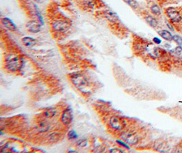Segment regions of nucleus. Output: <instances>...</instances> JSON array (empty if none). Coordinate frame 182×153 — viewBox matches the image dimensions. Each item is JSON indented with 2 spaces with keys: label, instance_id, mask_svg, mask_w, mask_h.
Listing matches in <instances>:
<instances>
[{
  "label": "nucleus",
  "instance_id": "f257e3e1",
  "mask_svg": "<svg viewBox=\"0 0 182 153\" xmlns=\"http://www.w3.org/2000/svg\"><path fill=\"white\" fill-rule=\"evenodd\" d=\"M70 79H71V81L74 84V85L79 90H80L81 92H83V93L87 92L89 87L88 80L83 74L79 73H72L70 76Z\"/></svg>",
  "mask_w": 182,
  "mask_h": 153
},
{
  "label": "nucleus",
  "instance_id": "f03ea898",
  "mask_svg": "<svg viewBox=\"0 0 182 153\" xmlns=\"http://www.w3.org/2000/svg\"><path fill=\"white\" fill-rule=\"evenodd\" d=\"M166 14L173 25L182 24V10L178 8L169 7L166 9Z\"/></svg>",
  "mask_w": 182,
  "mask_h": 153
},
{
  "label": "nucleus",
  "instance_id": "7ed1b4c3",
  "mask_svg": "<svg viewBox=\"0 0 182 153\" xmlns=\"http://www.w3.org/2000/svg\"><path fill=\"white\" fill-rule=\"evenodd\" d=\"M6 66L10 72H15L20 70L21 61L18 55L15 54H10L6 58Z\"/></svg>",
  "mask_w": 182,
  "mask_h": 153
},
{
  "label": "nucleus",
  "instance_id": "20e7f679",
  "mask_svg": "<svg viewBox=\"0 0 182 153\" xmlns=\"http://www.w3.org/2000/svg\"><path fill=\"white\" fill-rule=\"evenodd\" d=\"M52 27L55 31L64 33L70 28V23L64 20H57L52 23Z\"/></svg>",
  "mask_w": 182,
  "mask_h": 153
},
{
  "label": "nucleus",
  "instance_id": "39448f33",
  "mask_svg": "<svg viewBox=\"0 0 182 153\" xmlns=\"http://www.w3.org/2000/svg\"><path fill=\"white\" fill-rule=\"evenodd\" d=\"M109 123H110V126L113 129L118 130V131L123 129L125 126V120L119 118V117H115V116L112 117L110 118Z\"/></svg>",
  "mask_w": 182,
  "mask_h": 153
},
{
  "label": "nucleus",
  "instance_id": "423d86ee",
  "mask_svg": "<svg viewBox=\"0 0 182 153\" xmlns=\"http://www.w3.org/2000/svg\"><path fill=\"white\" fill-rule=\"evenodd\" d=\"M122 138L126 143L130 145L136 144L139 141V137L136 133L133 132H127L122 135Z\"/></svg>",
  "mask_w": 182,
  "mask_h": 153
},
{
  "label": "nucleus",
  "instance_id": "0eeeda50",
  "mask_svg": "<svg viewBox=\"0 0 182 153\" xmlns=\"http://www.w3.org/2000/svg\"><path fill=\"white\" fill-rule=\"evenodd\" d=\"M61 120H62V123L66 126L71 123L72 120V112L70 108H67L63 112Z\"/></svg>",
  "mask_w": 182,
  "mask_h": 153
},
{
  "label": "nucleus",
  "instance_id": "6e6552de",
  "mask_svg": "<svg viewBox=\"0 0 182 153\" xmlns=\"http://www.w3.org/2000/svg\"><path fill=\"white\" fill-rule=\"evenodd\" d=\"M26 28L27 31L32 32L33 33H38L41 29V25L38 22L32 20V21L28 22L26 25Z\"/></svg>",
  "mask_w": 182,
  "mask_h": 153
},
{
  "label": "nucleus",
  "instance_id": "1a4fd4ad",
  "mask_svg": "<svg viewBox=\"0 0 182 153\" xmlns=\"http://www.w3.org/2000/svg\"><path fill=\"white\" fill-rule=\"evenodd\" d=\"M103 15L104 17H105L107 20L113 22V23H116L119 20L117 14L111 11V10H104L103 12Z\"/></svg>",
  "mask_w": 182,
  "mask_h": 153
},
{
  "label": "nucleus",
  "instance_id": "9d476101",
  "mask_svg": "<svg viewBox=\"0 0 182 153\" xmlns=\"http://www.w3.org/2000/svg\"><path fill=\"white\" fill-rule=\"evenodd\" d=\"M2 23L4 27H6L8 29L12 31H15L17 30V26L12 20H10L8 18H3L2 19Z\"/></svg>",
  "mask_w": 182,
  "mask_h": 153
},
{
  "label": "nucleus",
  "instance_id": "9b49d317",
  "mask_svg": "<svg viewBox=\"0 0 182 153\" xmlns=\"http://www.w3.org/2000/svg\"><path fill=\"white\" fill-rule=\"evenodd\" d=\"M22 42L26 47H32L36 44L35 39L31 37H24L22 39Z\"/></svg>",
  "mask_w": 182,
  "mask_h": 153
},
{
  "label": "nucleus",
  "instance_id": "f8f14e48",
  "mask_svg": "<svg viewBox=\"0 0 182 153\" xmlns=\"http://www.w3.org/2000/svg\"><path fill=\"white\" fill-rule=\"evenodd\" d=\"M145 19L146 22L147 23L150 25L151 27L155 28L158 26V21L154 17H153L151 15H147L145 17Z\"/></svg>",
  "mask_w": 182,
  "mask_h": 153
},
{
  "label": "nucleus",
  "instance_id": "ddd939ff",
  "mask_svg": "<svg viewBox=\"0 0 182 153\" xmlns=\"http://www.w3.org/2000/svg\"><path fill=\"white\" fill-rule=\"evenodd\" d=\"M158 34L162 37V38H164V40H168V41H170L173 40V35H171V33L169 31L166 30H161L158 31Z\"/></svg>",
  "mask_w": 182,
  "mask_h": 153
},
{
  "label": "nucleus",
  "instance_id": "4468645a",
  "mask_svg": "<svg viewBox=\"0 0 182 153\" xmlns=\"http://www.w3.org/2000/svg\"><path fill=\"white\" fill-rule=\"evenodd\" d=\"M38 129L41 132L47 131L49 129V125L46 121L40 122L38 125Z\"/></svg>",
  "mask_w": 182,
  "mask_h": 153
},
{
  "label": "nucleus",
  "instance_id": "2eb2a0df",
  "mask_svg": "<svg viewBox=\"0 0 182 153\" xmlns=\"http://www.w3.org/2000/svg\"><path fill=\"white\" fill-rule=\"evenodd\" d=\"M57 114V111H56V109L55 108H50L49 110H46L44 112V116L46 117V118H50L52 117H55V115Z\"/></svg>",
  "mask_w": 182,
  "mask_h": 153
},
{
  "label": "nucleus",
  "instance_id": "dca6fc26",
  "mask_svg": "<svg viewBox=\"0 0 182 153\" xmlns=\"http://www.w3.org/2000/svg\"><path fill=\"white\" fill-rule=\"evenodd\" d=\"M123 1L134 9H136L139 7V3H137L136 0H123Z\"/></svg>",
  "mask_w": 182,
  "mask_h": 153
},
{
  "label": "nucleus",
  "instance_id": "f3484780",
  "mask_svg": "<svg viewBox=\"0 0 182 153\" xmlns=\"http://www.w3.org/2000/svg\"><path fill=\"white\" fill-rule=\"evenodd\" d=\"M151 11L152 13L154 14H155V15L158 16L161 14L160 8V7L157 5L152 6L151 8Z\"/></svg>",
  "mask_w": 182,
  "mask_h": 153
},
{
  "label": "nucleus",
  "instance_id": "a211bd4d",
  "mask_svg": "<svg viewBox=\"0 0 182 153\" xmlns=\"http://www.w3.org/2000/svg\"><path fill=\"white\" fill-rule=\"evenodd\" d=\"M84 4L89 8H94L95 6V0H83Z\"/></svg>",
  "mask_w": 182,
  "mask_h": 153
},
{
  "label": "nucleus",
  "instance_id": "6ab92c4d",
  "mask_svg": "<svg viewBox=\"0 0 182 153\" xmlns=\"http://www.w3.org/2000/svg\"><path fill=\"white\" fill-rule=\"evenodd\" d=\"M68 136V138L70 140H74V139H76L77 138V134L74 131L72 130V131H70L69 132Z\"/></svg>",
  "mask_w": 182,
  "mask_h": 153
},
{
  "label": "nucleus",
  "instance_id": "aec40b11",
  "mask_svg": "<svg viewBox=\"0 0 182 153\" xmlns=\"http://www.w3.org/2000/svg\"><path fill=\"white\" fill-rule=\"evenodd\" d=\"M175 52L177 57L182 58V48L180 46H178L175 49Z\"/></svg>",
  "mask_w": 182,
  "mask_h": 153
},
{
  "label": "nucleus",
  "instance_id": "412c9836",
  "mask_svg": "<svg viewBox=\"0 0 182 153\" xmlns=\"http://www.w3.org/2000/svg\"><path fill=\"white\" fill-rule=\"evenodd\" d=\"M173 40H175V42H177L179 45H182V38L181 37H179V35H175V36H173Z\"/></svg>",
  "mask_w": 182,
  "mask_h": 153
},
{
  "label": "nucleus",
  "instance_id": "4be33fe9",
  "mask_svg": "<svg viewBox=\"0 0 182 153\" xmlns=\"http://www.w3.org/2000/svg\"><path fill=\"white\" fill-rule=\"evenodd\" d=\"M78 145H79L80 147H84L87 145V141L86 140H80L78 143Z\"/></svg>",
  "mask_w": 182,
  "mask_h": 153
},
{
  "label": "nucleus",
  "instance_id": "5701e85b",
  "mask_svg": "<svg viewBox=\"0 0 182 153\" xmlns=\"http://www.w3.org/2000/svg\"><path fill=\"white\" fill-rule=\"evenodd\" d=\"M110 151L111 152H122V150L120 149H117V148H113V149H110Z\"/></svg>",
  "mask_w": 182,
  "mask_h": 153
},
{
  "label": "nucleus",
  "instance_id": "b1692460",
  "mask_svg": "<svg viewBox=\"0 0 182 153\" xmlns=\"http://www.w3.org/2000/svg\"><path fill=\"white\" fill-rule=\"evenodd\" d=\"M154 42L155 44H159L161 42V40L160 39H158V38H154Z\"/></svg>",
  "mask_w": 182,
  "mask_h": 153
},
{
  "label": "nucleus",
  "instance_id": "393cba45",
  "mask_svg": "<svg viewBox=\"0 0 182 153\" xmlns=\"http://www.w3.org/2000/svg\"><path fill=\"white\" fill-rule=\"evenodd\" d=\"M117 141H118V143L119 144H121V145H122V146H125V147H126V148H128V146L127 145H126V144L124 143V142H123V141H119V140H117Z\"/></svg>",
  "mask_w": 182,
  "mask_h": 153
}]
</instances>
